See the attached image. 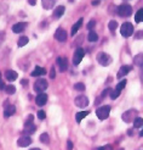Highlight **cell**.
I'll list each match as a JSON object with an SVG mask.
<instances>
[{
	"label": "cell",
	"mask_w": 143,
	"mask_h": 150,
	"mask_svg": "<svg viewBox=\"0 0 143 150\" xmlns=\"http://www.w3.org/2000/svg\"><path fill=\"white\" fill-rule=\"evenodd\" d=\"M63 13H64V6L59 5V6H57L56 9L54 10V17H55V18H59Z\"/></svg>",
	"instance_id": "19"
},
{
	"label": "cell",
	"mask_w": 143,
	"mask_h": 150,
	"mask_svg": "<svg viewBox=\"0 0 143 150\" xmlns=\"http://www.w3.org/2000/svg\"><path fill=\"white\" fill-rule=\"evenodd\" d=\"M118 150H124V149H118Z\"/></svg>",
	"instance_id": "49"
},
{
	"label": "cell",
	"mask_w": 143,
	"mask_h": 150,
	"mask_svg": "<svg viewBox=\"0 0 143 150\" xmlns=\"http://www.w3.org/2000/svg\"><path fill=\"white\" fill-rule=\"evenodd\" d=\"M5 78L7 81H10V82H13V81H16L17 79V72H15L12 70H7L5 72Z\"/></svg>",
	"instance_id": "16"
},
{
	"label": "cell",
	"mask_w": 143,
	"mask_h": 150,
	"mask_svg": "<svg viewBox=\"0 0 143 150\" xmlns=\"http://www.w3.org/2000/svg\"><path fill=\"white\" fill-rule=\"evenodd\" d=\"M95 26H96V21H95V20H91V21H90L89 23H87V29H90V31H92Z\"/></svg>",
	"instance_id": "36"
},
{
	"label": "cell",
	"mask_w": 143,
	"mask_h": 150,
	"mask_svg": "<svg viewBox=\"0 0 143 150\" xmlns=\"http://www.w3.org/2000/svg\"><path fill=\"white\" fill-rule=\"evenodd\" d=\"M133 64L138 66V67H142L143 66V54H137L136 56L133 57Z\"/></svg>",
	"instance_id": "21"
},
{
	"label": "cell",
	"mask_w": 143,
	"mask_h": 150,
	"mask_svg": "<svg viewBox=\"0 0 143 150\" xmlns=\"http://www.w3.org/2000/svg\"><path fill=\"white\" fill-rule=\"evenodd\" d=\"M56 62L58 64L59 71H61V72H64L67 69H68V60H67L66 57H57Z\"/></svg>",
	"instance_id": "11"
},
{
	"label": "cell",
	"mask_w": 143,
	"mask_h": 150,
	"mask_svg": "<svg viewBox=\"0 0 143 150\" xmlns=\"http://www.w3.org/2000/svg\"><path fill=\"white\" fill-rule=\"evenodd\" d=\"M135 20H136L137 23H140V22H143V9H140V10L136 12Z\"/></svg>",
	"instance_id": "25"
},
{
	"label": "cell",
	"mask_w": 143,
	"mask_h": 150,
	"mask_svg": "<svg viewBox=\"0 0 143 150\" xmlns=\"http://www.w3.org/2000/svg\"><path fill=\"white\" fill-rule=\"evenodd\" d=\"M97 61L102 66H108L112 64L113 60H112V56L108 55L107 52H98V54H97Z\"/></svg>",
	"instance_id": "2"
},
{
	"label": "cell",
	"mask_w": 143,
	"mask_h": 150,
	"mask_svg": "<svg viewBox=\"0 0 143 150\" xmlns=\"http://www.w3.org/2000/svg\"><path fill=\"white\" fill-rule=\"evenodd\" d=\"M56 77V71H55V67H51V70H50V78L51 79H54Z\"/></svg>",
	"instance_id": "37"
},
{
	"label": "cell",
	"mask_w": 143,
	"mask_h": 150,
	"mask_svg": "<svg viewBox=\"0 0 143 150\" xmlns=\"http://www.w3.org/2000/svg\"><path fill=\"white\" fill-rule=\"evenodd\" d=\"M67 150H73V143L70 140L67 142Z\"/></svg>",
	"instance_id": "40"
},
{
	"label": "cell",
	"mask_w": 143,
	"mask_h": 150,
	"mask_svg": "<svg viewBox=\"0 0 143 150\" xmlns=\"http://www.w3.org/2000/svg\"><path fill=\"white\" fill-rule=\"evenodd\" d=\"M120 92H121V91H118L116 88L114 89V91H110V93H109V95H110V99L115 100V99L118 98V96L120 95Z\"/></svg>",
	"instance_id": "29"
},
{
	"label": "cell",
	"mask_w": 143,
	"mask_h": 150,
	"mask_svg": "<svg viewBox=\"0 0 143 150\" xmlns=\"http://www.w3.org/2000/svg\"><path fill=\"white\" fill-rule=\"evenodd\" d=\"M109 112H110V106L109 105H104V106H101L96 110V115L100 120H106L109 116Z\"/></svg>",
	"instance_id": "4"
},
{
	"label": "cell",
	"mask_w": 143,
	"mask_h": 150,
	"mask_svg": "<svg viewBox=\"0 0 143 150\" xmlns=\"http://www.w3.org/2000/svg\"><path fill=\"white\" fill-rule=\"evenodd\" d=\"M28 42H29V39L27 38V37H21V38L18 39V42H17V45L18 47H24L28 44Z\"/></svg>",
	"instance_id": "27"
},
{
	"label": "cell",
	"mask_w": 143,
	"mask_h": 150,
	"mask_svg": "<svg viewBox=\"0 0 143 150\" xmlns=\"http://www.w3.org/2000/svg\"><path fill=\"white\" fill-rule=\"evenodd\" d=\"M15 112H16V108L13 106V105H9V106H6L5 108V111H4V116L7 118V117H10L12 116Z\"/></svg>",
	"instance_id": "17"
},
{
	"label": "cell",
	"mask_w": 143,
	"mask_h": 150,
	"mask_svg": "<svg viewBox=\"0 0 143 150\" xmlns=\"http://www.w3.org/2000/svg\"><path fill=\"white\" fill-rule=\"evenodd\" d=\"M46 74V70L44 69V67H39V66H36L34 71L32 72V76L33 77H39V76H45Z\"/></svg>",
	"instance_id": "15"
},
{
	"label": "cell",
	"mask_w": 143,
	"mask_h": 150,
	"mask_svg": "<svg viewBox=\"0 0 143 150\" xmlns=\"http://www.w3.org/2000/svg\"><path fill=\"white\" fill-rule=\"evenodd\" d=\"M96 150H112V145H103V146H100V148H97Z\"/></svg>",
	"instance_id": "39"
},
{
	"label": "cell",
	"mask_w": 143,
	"mask_h": 150,
	"mask_svg": "<svg viewBox=\"0 0 143 150\" xmlns=\"http://www.w3.org/2000/svg\"><path fill=\"white\" fill-rule=\"evenodd\" d=\"M81 25H82V18L78 20V22H77V23H74V26L72 27V32H70V34H72V35H75V34H77L78 29L81 27Z\"/></svg>",
	"instance_id": "22"
},
{
	"label": "cell",
	"mask_w": 143,
	"mask_h": 150,
	"mask_svg": "<svg viewBox=\"0 0 143 150\" xmlns=\"http://www.w3.org/2000/svg\"><path fill=\"white\" fill-rule=\"evenodd\" d=\"M132 70V67L131 66H129V65H125V66H123V67H120V70H119V72H118V78H123V77H125L127 73H129L130 71Z\"/></svg>",
	"instance_id": "14"
},
{
	"label": "cell",
	"mask_w": 143,
	"mask_h": 150,
	"mask_svg": "<svg viewBox=\"0 0 143 150\" xmlns=\"http://www.w3.org/2000/svg\"><path fill=\"white\" fill-rule=\"evenodd\" d=\"M135 39L142 40V39H143V31H138V32H136V34H135Z\"/></svg>",
	"instance_id": "35"
},
{
	"label": "cell",
	"mask_w": 143,
	"mask_h": 150,
	"mask_svg": "<svg viewBox=\"0 0 143 150\" xmlns=\"http://www.w3.org/2000/svg\"><path fill=\"white\" fill-rule=\"evenodd\" d=\"M89 114H90L89 111H81V112H78V114L75 115V120H77V122H81V120L84 118V117H86Z\"/></svg>",
	"instance_id": "23"
},
{
	"label": "cell",
	"mask_w": 143,
	"mask_h": 150,
	"mask_svg": "<svg viewBox=\"0 0 143 150\" xmlns=\"http://www.w3.org/2000/svg\"><path fill=\"white\" fill-rule=\"evenodd\" d=\"M28 4H31V5H33V6H34L36 3H35V0H28Z\"/></svg>",
	"instance_id": "43"
},
{
	"label": "cell",
	"mask_w": 143,
	"mask_h": 150,
	"mask_svg": "<svg viewBox=\"0 0 143 150\" xmlns=\"http://www.w3.org/2000/svg\"><path fill=\"white\" fill-rule=\"evenodd\" d=\"M125 86H126V79H123L121 82H119V83L116 84V89L118 91H123V89L125 88Z\"/></svg>",
	"instance_id": "33"
},
{
	"label": "cell",
	"mask_w": 143,
	"mask_h": 150,
	"mask_svg": "<svg viewBox=\"0 0 143 150\" xmlns=\"http://www.w3.org/2000/svg\"><path fill=\"white\" fill-rule=\"evenodd\" d=\"M5 84H4V82L1 81V79H0V91H3V89H5Z\"/></svg>",
	"instance_id": "41"
},
{
	"label": "cell",
	"mask_w": 143,
	"mask_h": 150,
	"mask_svg": "<svg viewBox=\"0 0 143 150\" xmlns=\"http://www.w3.org/2000/svg\"><path fill=\"white\" fill-rule=\"evenodd\" d=\"M0 79H1V72H0Z\"/></svg>",
	"instance_id": "48"
},
{
	"label": "cell",
	"mask_w": 143,
	"mask_h": 150,
	"mask_svg": "<svg viewBox=\"0 0 143 150\" xmlns=\"http://www.w3.org/2000/svg\"><path fill=\"white\" fill-rule=\"evenodd\" d=\"M4 37H5V33L1 32V33H0V42H3V40H4Z\"/></svg>",
	"instance_id": "42"
},
{
	"label": "cell",
	"mask_w": 143,
	"mask_h": 150,
	"mask_svg": "<svg viewBox=\"0 0 143 150\" xmlns=\"http://www.w3.org/2000/svg\"><path fill=\"white\" fill-rule=\"evenodd\" d=\"M120 33H121L123 37H126V38L127 37H131L133 34V26L129 23V22H125L120 27Z\"/></svg>",
	"instance_id": "5"
},
{
	"label": "cell",
	"mask_w": 143,
	"mask_h": 150,
	"mask_svg": "<svg viewBox=\"0 0 143 150\" xmlns=\"http://www.w3.org/2000/svg\"><path fill=\"white\" fill-rule=\"evenodd\" d=\"M108 28L110 29L112 32H114L115 29L118 28V22H116V21H110L109 23H108Z\"/></svg>",
	"instance_id": "31"
},
{
	"label": "cell",
	"mask_w": 143,
	"mask_h": 150,
	"mask_svg": "<svg viewBox=\"0 0 143 150\" xmlns=\"http://www.w3.org/2000/svg\"><path fill=\"white\" fill-rule=\"evenodd\" d=\"M137 117V111L136 110H129V111H126L123 114L121 118H123V121L126 122V123H130L132 121H135V118Z\"/></svg>",
	"instance_id": "6"
},
{
	"label": "cell",
	"mask_w": 143,
	"mask_h": 150,
	"mask_svg": "<svg viewBox=\"0 0 143 150\" xmlns=\"http://www.w3.org/2000/svg\"><path fill=\"white\" fill-rule=\"evenodd\" d=\"M32 144V138L29 136H23V137H20V139L17 140V145L21 148H24Z\"/></svg>",
	"instance_id": "9"
},
{
	"label": "cell",
	"mask_w": 143,
	"mask_h": 150,
	"mask_svg": "<svg viewBox=\"0 0 143 150\" xmlns=\"http://www.w3.org/2000/svg\"><path fill=\"white\" fill-rule=\"evenodd\" d=\"M116 12H118L119 16H121V17H129L132 13V7L129 4H123V5L118 6Z\"/></svg>",
	"instance_id": "1"
},
{
	"label": "cell",
	"mask_w": 143,
	"mask_h": 150,
	"mask_svg": "<svg viewBox=\"0 0 143 150\" xmlns=\"http://www.w3.org/2000/svg\"><path fill=\"white\" fill-rule=\"evenodd\" d=\"M26 27H27L26 22H18V23H16V25L12 26V32H13V33H21V32L24 31Z\"/></svg>",
	"instance_id": "13"
},
{
	"label": "cell",
	"mask_w": 143,
	"mask_h": 150,
	"mask_svg": "<svg viewBox=\"0 0 143 150\" xmlns=\"http://www.w3.org/2000/svg\"><path fill=\"white\" fill-rule=\"evenodd\" d=\"M5 92L9 95L15 94V92H16V87H15V86H6L5 87Z\"/></svg>",
	"instance_id": "30"
},
{
	"label": "cell",
	"mask_w": 143,
	"mask_h": 150,
	"mask_svg": "<svg viewBox=\"0 0 143 150\" xmlns=\"http://www.w3.org/2000/svg\"><path fill=\"white\" fill-rule=\"evenodd\" d=\"M74 88L77 89V91L84 92V91H85V84H84V83H75V84H74Z\"/></svg>",
	"instance_id": "32"
},
{
	"label": "cell",
	"mask_w": 143,
	"mask_h": 150,
	"mask_svg": "<svg viewBox=\"0 0 143 150\" xmlns=\"http://www.w3.org/2000/svg\"><path fill=\"white\" fill-rule=\"evenodd\" d=\"M47 81L44 79V78H39L38 81H35L34 83V91L39 94V93H43L44 91H46L47 89Z\"/></svg>",
	"instance_id": "3"
},
{
	"label": "cell",
	"mask_w": 143,
	"mask_h": 150,
	"mask_svg": "<svg viewBox=\"0 0 143 150\" xmlns=\"http://www.w3.org/2000/svg\"><path fill=\"white\" fill-rule=\"evenodd\" d=\"M35 131H36V127L32 123V125H29V126H24L23 133L26 134V136H31V134H33Z\"/></svg>",
	"instance_id": "20"
},
{
	"label": "cell",
	"mask_w": 143,
	"mask_h": 150,
	"mask_svg": "<svg viewBox=\"0 0 143 150\" xmlns=\"http://www.w3.org/2000/svg\"><path fill=\"white\" fill-rule=\"evenodd\" d=\"M141 71H142V81H143V66H142V70Z\"/></svg>",
	"instance_id": "46"
},
{
	"label": "cell",
	"mask_w": 143,
	"mask_h": 150,
	"mask_svg": "<svg viewBox=\"0 0 143 150\" xmlns=\"http://www.w3.org/2000/svg\"><path fill=\"white\" fill-rule=\"evenodd\" d=\"M55 3H56V0H41L43 7H44V9H46V10L52 9V7L55 6Z\"/></svg>",
	"instance_id": "18"
},
{
	"label": "cell",
	"mask_w": 143,
	"mask_h": 150,
	"mask_svg": "<svg viewBox=\"0 0 143 150\" xmlns=\"http://www.w3.org/2000/svg\"><path fill=\"white\" fill-rule=\"evenodd\" d=\"M74 104L77 105L78 108H86L89 105V98L85 95H79L74 99Z\"/></svg>",
	"instance_id": "8"
},
{
	"label": "cell",
	"mask_w": 143,
	"mask_h": 150,
	"mask_svg": "<svg viewBox=\"0 0 143 150\" xmlns=\"http://www.w3.org/2000/svg\"><path fill=\"white\" fill-rule=\"evenodd\" d=\"M55 39H57L58 42H61V43L66 42L67 40V32L62 28H58L57 31L55 32Z\"/></svg>",
	"instance_id": "10"
},
{
	"label": "cell",
	"mask_w": 143,
	"mask_h": 150,
	"mask_svg": "<svg viewBox=\"0 0 143 150\" xmlns=\"http://www.w3.org/2000/svg\"><path fill=\"white\" fill-rule=\"evenodd\" d=\"M33 120H34V116L33 115H29L28 118L26 120V122H24V126H29V125H32L33 123Z\"/></svg>",
	"instance_id": "34"
},
{
	"label": "cell",
	"mask_w": 143,
	"mask_h": 150,
	"mask_svg": "<svg viewBox=\"0 0 143 150\" xmlns=\"http://www.w3.org/2000/svg\"><path fill=\"white\" fill-rule=\"evenodd\" d=\"M143 126V118L142 117H136L133 121V127L135 128H141Z\"/></svg>",
	"instance_id": "24"
},
{
	"label": "cell",
	"mask_w": 143,
	"mask_h": 150,
	"mask_svg": "<svg viewBox=\"0 0 143 150\" xmlns=\"http://www.w3.org/2000/svg\"><path fill=\"white\" fill-rule=\"evenodd\" d=\"M87 39H89L90 42H97V40H98V35H97V33H96V32H93V31H90L89 37H87Z\"/></svg>",
	"instance_id": "26"
},
{
	"label": "cell",
	"mask_w": 143,
	"mask_h": 150,
	"mask_svg": "<svg viewBox=\"0 0 143 150\" xmlns=\"http://www.w3.org/2000/svg\"><path fill=\"white\" fill-rule=\"evenodd\" d=\"M100 4V0H95V1H92V5L96 6V5H98Z\"/></svg>",
	"instance_id": "44"
},
{
	"label": "cell",
	"mask_w": 143,
	"mask_h": 150,
	"mask_svg": "<svg viewBox=\"0 0 143 150\" xmlns=\"http://www.w3.org/2000/svg\"><path fill=\"white\" fill-rule=\"evenodd\" d=\"M31 150H40L39 148H33V149H31Z\"/></svg>",
	"instance_id": "47"
},
{
	"label": "cell",
	"mask_w": 143,
	"mask_h": 150,
	"mask_svg": "<svg viewBox=\"0 0 143 150\" xmlns=\"http://www.w3.org/2000/svg\"><path fill=\"white\" fill-rule=\"evenodd\" d=\"M35 103H36V105H39V106H44V105L47 103V95L45 93H39L35 98Z\"/></svg>",
	"instance_id": "12"
},
{
	"label": "cell",
	"mask_w": 143,
	"mask_h": 150,
	"mask_svg": "<svg viewBox=\"0 0 143 150\" xmlns=\"http://www.w3.org/2000/svg\"><path fill=\"white\" fill-rule=\"evenodd\" d=\"M84 55H85V51L82 50L81 48H78L77 50L74 51V55H73V64H74L75 66H78V65L81 62V60H82V57H84Z\"/></svg>",
	"instance_id": "7"
},
{
	"label": "cell",
	"mask_w": 143,
	"mask_h": 150,
	"mask_svg": "<svg viewBox=\"0 0 143 150\" xmlns=\"http://www.w3.org/2000/svg\"><path fill=\"white\" fill-rule=\"evenodd\" d=\"M39 139H40L41 143H44V144H47L49 142H50V137H49V134H47V133H43L41 136L39 137Z\"/></svg>",
	"instance_id": "28"
},
{
	"label": "cell",
	"mask_w": 143,
	"mask_h": 150,
	"mask_svg": "<svg viewBox=\"0 0 143 150\" xmlns=\"http://www.w3.org/2000/svg\"><path fill=\"white\" fill-rule=\"evenodd\" d=\"M140 137H143V128H142V131L140 132Z\"/></svg>",
	"instance_id": "45"
},
{
	"label": "cell",
	"mask_w": 143,
	"mask_h": 150,
	"mask_svg": "<svg viewBox=\"0 0 143 150\" xmlns=\"http://www.w3.org/2000/svg\"><path fill=\"white\" fill-rule=\"evenodd\" d=\"M38 117H39L40 120H44L45 117H46V114H45L43 110H40V111H38Z\"/></svg>",
	"instance_id": "38"
}]
</instances>
